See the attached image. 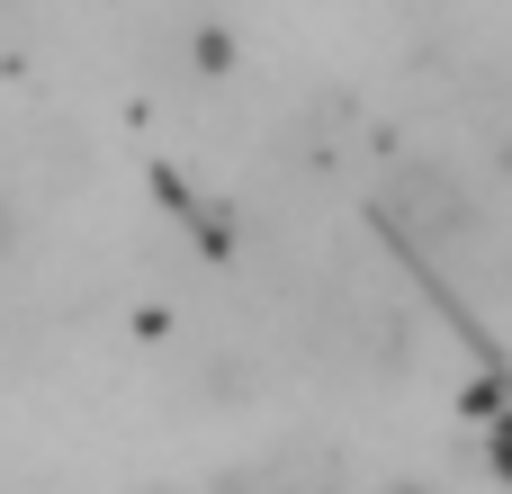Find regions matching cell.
<instances>
[{
	"instance_id": "cell-1",
	"label": "cell",
	"mask_w": 512,
	"mask_h": 494,
	"mask_svg": "<svg viewBox=\"0 0 512 494\" xmlns=\"http://www.w3.org/2000/svg\"><path fill=\"white\" fill-rule=\"evenodd\" d=\"M9 243H18V216H9V198H0V252H9Z\"/></svg>"
},
{
	"instance_id": "cell-2",
	"label": "cell",
	"mask_w": 512,
	"mask_h": 494,
	"mask_svg": "<svg viewBox=\"0 0 512 494\" xmlns=\"http://www.w3.org/2000/svg\"><path fill=\"white\" fill-rule=\"evenodd\" d=\"M387 494H432V486H423V477H396V486H387Z\"/></svg>"
},
{
	"instance_id": "cell-3",
	"label": "cell",
	"mask_w": 512,
	"mask_h": 494,
	"mask_svg": "<svg viewBox=\"0 0 512 494\" xmlns=\"http://www.w3.org/2000/svg\"><path fill=\"white\" fill-rule=\"evenodd\" d=\"M144 494H180V486H144Z\"/></svg>"
}]
</instances>
